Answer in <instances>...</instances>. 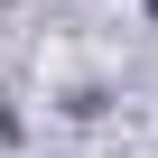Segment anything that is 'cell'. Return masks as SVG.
Wrapping results in <instances>:
<instances>
[{
    "instance_id": "cell-1",
    "label": "cell",
    "mask_w": 158,
    "mask_h": 158,
    "mask_svg": "<svg viewBox=\"0 0 158 158\" xmlns=\"http://www.w3.org/2000/svg\"><path fill=\"white\" fill-rule=\"evenodd\" d=\"M149 19H158V0H149Z\"/></svg>"
}]
</instances>
